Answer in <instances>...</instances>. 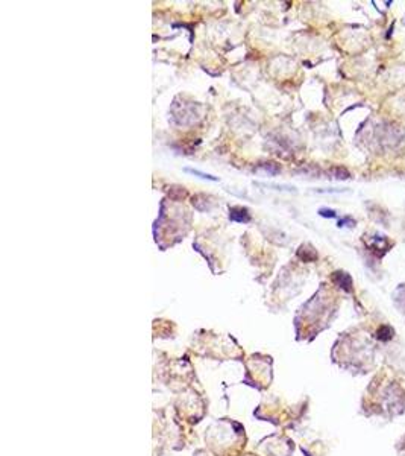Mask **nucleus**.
Instances as JSON below:
<instances>
[{
  "label": "nucleus",
  "instance_id": "1a4fd4ad",
  "mask_svg": "<svg viewBox=\"0 0 405 456\" xmlns=\"http://www.w3.org/2000/svg\"><path fill=\"white\" fill-rule=\"evenodd\" d=\"M352 225H355V221L352 218H345L339 221V227H352Z\"/></svg>",
  "mask_w": 405,
  "mask_h": 456
},
{
  "label": "nucleus",
  "instance_id": "20e7f679",
  "mask_svg": "<svg viewBox=\"0 0 405 456\" xmlns=\"http://www.w3.org/2000/svg\"><path fill=\"white\" fill-rule=\"evenodd\" d=\"M376 338L379 341H389L393 338V328L390 326H381L376 331Z\"/></svg>",
  "mask_w": 405,
  "mask_h": 456
},
{
  "label": "nucleus",
  "instance_id": "f257e3e1",
  "mask_svg": "<svg viewBox=\"0 0 405 456\" xmlns=\"http://www.w3.org/2000/svg\"><path fill=\"white\" fill-rule=\"evenodd\" d=\"M390 245H392V243H390V240L387 239L385 236H375V237H372L371 248H372V251H374L376 256L382 257L387 251H389Z\"/></svg>",
  "mask_w": 405,
  "mask_h": 456
},
{
  "label": "nucleus",
  "instance_id": "6e6552de",
  "mask_svg": "<svg viewBox=\"0 0 405 456\" xmlns=\"http://www.w3.org/2000/svg\"><path fill=\"white\" fill-rule=\"evenodd\" d=\"M319 215H320L322 218H336V216H337L336 210H331V208H320V210H319Z\"/></svg>",
  "mask_w": 405,
  "mask_h": 456
},
{
  "label": "nucleus",
  "instance_id": "7ed1b4c3",
  "mask_svg": "<svg viewBox=\"0 0 405 456\" xmlns=\"http://www.w3.org/2000/svg\"><path fill=\"white\" fill-rule=\"evenodd\" d=\"M230 219L234 222H240V224H246L251 221V215L248 212V208L243 207H234L230 210Z\"/></svg>",
  "mask_w": 405,
  "mask_h": 456
},
{
  "label": "nucleus",
  "instance_id": "0eeeda50",
  "mask_svg": "<svg viewBox=\"0 0 405 456\" xmlns=\"http://www.w3.org/2000/svg\"><path fill=\"white\" fill-rule=\"evenodd\" d=\"M187 172H190V173H193V175H199L201 178H203V180H211V181H217V178L216 177H213V175H208V173H203V172H201V170H196V169H185Z\"/></svg>",
  "mask_w": 405,
  "mask_h": 456
},
{
  "label": "nucleus",
  "instance_id": "f03ea898",
  "mask_svg": "<svg viewBox=\"0 0 405 456\" xmlns=\"http://www.w3.org/2000/svg\"><path fill=\"white\" fill-rule=\"evenodd\" d=\"M332 280H334V283H336L339 288H342L345 292H350L352 291V278H350L349 274H346L343 271L334 272Z\"/></svg>",
  "mask_w": 405,
  "mask_h": 456
},
{
  "label": "nucleus",
  "instance_id": "39448f33",
  "mask_svg": "<svg viewBox=\"0 0 405 456\" xmlns=\"http://www.w3.org/2000/svg\"><path fill=\"white\" fill-rule=\"evenodd\" d=\"M299 257L301 259H304L305 261H313V260H316L318 259V253H316L313 248H307V247H301V250H299Z\"/></svg>",
  "mask_w": 405,
  "mask_h": 456
},
{
  "label": "nucleus",
  "instance_id": "423d86ee",
  "mask_svg": "<svg viewBox=\"0 0 405 456\" xmlns=\"http://www.w3.org/2000/svg\"><path fill=\"white\" fill-rule=\"evenodd\" d=\"M331 172H332V175H334V177H336L337 180H347V178L350 177L349 172H347L345 167H340V166H339V167H332Z\"/></svg>",
  "mask_w": 405,
  "mask_h": 456
}]
</instances>
